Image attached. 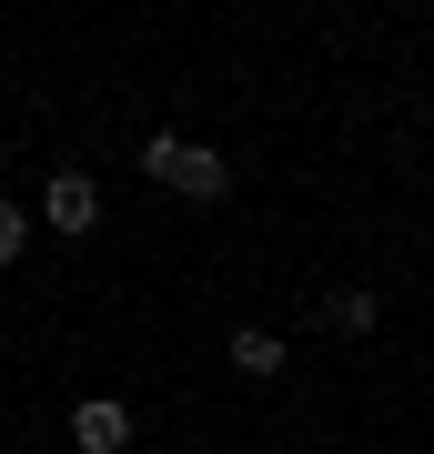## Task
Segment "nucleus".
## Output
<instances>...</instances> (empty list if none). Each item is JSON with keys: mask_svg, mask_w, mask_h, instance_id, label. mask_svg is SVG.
I'll return each mask as SVG.
<instances>
[{"mask_svg": "<svg viewBox=\"0 0 434 454\" xmlns=\"http://www.w3.org/2000/svg\"><path fill=\"white\" fill-rule=\"evenodd\" d=\"M142 172H152V182H172V192H193V202H212V192L233 182L202 142H172V131H152V142H142Z\"/></svg>", "mask_w": 434, "mask_h": 454, "instance_id": "f257e3e1", "label": "nucleus"}, {"mask_svg": "<svg viewBox=\"0 0 434 454\" xmlns=\"http://www.w3.org/2000/svg\"><path fill=\"white\" fill-rule=\"evenodd\" d=\"M101 223V182L91 172H51V232H91Z\"/></svg>", "mask_w": 434, "mask_h": 454, "instance_id": "f03ea898", "label": "nucleus"}, {"mask_svg": "<svg viewBox=\"0 0 434 454\" xmlns=\"http://www.w3.org/2000/svg\"><path fill=\"white\" fill-rule=\"evenodd\" d=\"M71 434H81V454H122L131 444V404H81Z\"/></svg>", "mask_w": 434, "mask_h": 454, "instance_id": "7ed1b4c3", "label": "nucleus"}, {"mask_svg": "<svg viewBox=\"0 0 434 454\" xmlns=\"http://www.w3.org/2000/svg\"><path fill=\"white\" fill-rule=\"evenodd\" d=\"M233 364H242V373H283V333L242 324V333H233Z\"/></svg>", "mask_w": 434, "mask_h": 454, "instance_id": "20e7f679", "label": "nucleus"}, {"mask_svg": "<svg viewBox=\"0 0 434 454\" xmlns=\"http://www.w3.org/2000/svg\"><path fill=\"white\" fill-rule=\"evenodd\" d=\"M20 253H31V212L0 202V262H20Z\"/></svg>", "mask_w": 434, "mask_h": 454, "instance_id": "39448f33", "label": "nucleus"}, {"mask_svg": "<svg viewBox=\"0 0 434 454\" xmlns=\"http://www.w3.org/2000/svg\"><path fill=\"white\" fill-rule=\"evenodd\" d=\"M334 333H374V293H334Z\"/></svg>", "mask_w": 434, "mask_h": 454, "instance_id": "423d86ee", "label": "nucleus"}]
</instances>
